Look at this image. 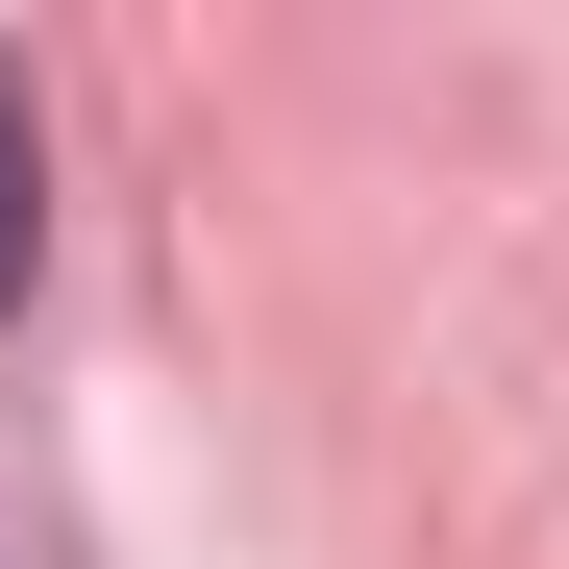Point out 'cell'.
Returning <instances> with one entry per match:
<instances>
[{"mask_svg": "<svg viewBox=\"0 0 569 569\" xmlns=\"http://www.w3.org/2000/svg\"><path fill=\"white\" fill-rule=\"evenodd\" d=\"M26 248H50V149H26V74H0V298H26Z\"/></svg>", "mask_w": 569, "mask_h": 569, "instance_id": "6da1fadb", "label": "cell"}]
</instances>
